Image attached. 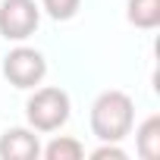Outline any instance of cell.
I'll return each instance as SVG.
<instances>
[{
    "label": "cell",
    "instance_id": "obj_1",
    "mask_svg": "<svg viewBox=\"0 0 160 160\" xmlns=\"http://www.w3.org/2000/svg\"><path fill=\"white\" fill-rule=\"evenodd\" d=\"M88 122H91L94 138H101V141H122L132 132V126H135V101L126 91H119V88L101 91L94 98V104H91Z\"/></svg>",
    "mask_w": 160,
    "mask_h": 160
},
{
    "label": "cell",
    "instance_id": "obj_2",
    "mask_svg": "<svg viewBox=\"0 0 160 160\" xmlns=\"http://www.w3.org/2000/svg\"><path fill=\"white\" fill-rule=\"evenodd\" d=\"M72 113V101L63 88L47 85V88H35L32 98L25 101V119L35 132H57L69 122Z\"/></svg>",
    "mask_w": 160,
    "mask_h": 160
},
{
    "label": "cell",
    "instance_id": "obj_3",
    "mask_svg": "<svg viewBox=\"0 0 160 160\" xmlns=\"http://www.w3.org/2000/svg\"><path fill=\"white\" fill-rule=\"evenodd\" d=\"M44 75H47V60L35 47L19 44V47H13L3 57V78L13 88H19V91H28V88L41 85Z\"/></svg>",
    "mask_w": 160,
    "mask_h": 160
},
{
    "label": "cell",
    "instance_id": "obj_4",
    "mask_svg": "<svg viewBox=\"0 0 160 160\" xmlns=\"http://www.w3.org/2000/svg\"><path fill=\"white\" fill-rule=\"evenodd\" d=\"M41 25V7L35 0H0V38L28 41Z\"/></svg>",
    "mask_w": 160,
    "mask_h": 160
},
{
    "label": "cell",
    "instance_id": "obj_5",
    "mask_svg": "<svg viewBox=\"0 0 160 160\" xmlns=\"http://www.w3.org/2000/svg\"><path fill=\"white\" fill-rule=\"evenodd\" d=\"M41 141L32 126H13L0 135V160H38Z\"/></svg>",
    "mask_w": 160,
    "mask_h": 160
},
{
    "label": "cell",
    "instance_id": "obj_6",
    "mask_svg": "<svg viewBox=\"0 0 160 160\" xmlns=\"http://www.w3.org/2000/svg\"><path fill=\"white\" fill-rule=\"evenodd\" d=\"M135 151L141 160H157L160 157V116L151 113L138 129H135Z\"/></svg>",
    "mask_w": 160,
    "mask_h": 160
},
{
    "label": "cell",
    "instance_id": "obj_7",
    "mask_svg": "<svg viewBox=\"0 0 160 160\" xmlns=\"http://www.w3.org/2000/svg\"><path fill=\"white\" fill-rule=\"evenodd\" d=\"M126 19L135 28H157L160 25V0H129L126 3Z\"/></svg>",
    "mask_w": 160,
    "mask_h": 160
},
{
    "label": "cell",
    "instance_id": "obj_8",
    "mask_svg": "<svg viewBox=\"0 0 160 160\" xmlns=\"http://www.w3.org/2000/svg\"><path fill=\"white\" fill-rule=\"evenodd\" d=\"M41 154H44V160H82L85 157V148H82V141L72 138V135H60L47 148H41Z\"/></svg>",
    "mask_w": 160,
    "mask_h": 160
},
{
    "label": "cell",
    "instance_id": "obj_9",
    "mask_svg": "<svg viewBox=\"0 0 160 160\" xmlns=\"http://www.w3.org/2000/svg\"><path fill=\"white\" fill-rule=\"evenodd\" d=\"M78 7H82V0H41V10L53 19V22H69Z\"/></svg>",
    "mask_w": 160,
    "mask_h": 160
},
{
    "label": "cell",
    "instance_id": "obj_10",
    "mask_svg": "<svg viewBox=\"0 0 160 160\" xmlns=\"http://www.w3.org/2000/svg\"><path fill=\"white\" fill-rule=\"evenodd\" d=\"M129 154L119 148V141H101V148L91 151V160H126Z\"/></svg>",
    "mask_w": 160,
    "mask_h": 160
}]
</instances>
